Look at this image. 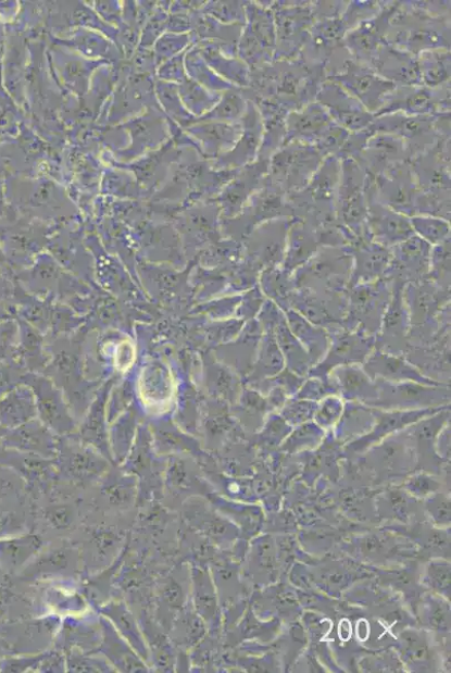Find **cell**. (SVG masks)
Wrapping results in <instances>:
<instances>
[{"label": "cell", "instance_id": "6da1fadb", "mask_svg": "<svg viewBox=\"0 0 451 673\" xmlns=\"http://www.w3.org/2000/svg\"><path fill=\"white\" fill-rule=\"evenodd\" d=\"M325 68L298 60H277L252 71L250 100H268L289 113L315 102L323 86Z\"/></svg>", "mask_w": 451, "mask_h": 673}, {"label": "cell", "instance_id": "7a4b0ae2", "mask_svg": "<svg viewBox=\"0 0 451 673\" xmlns=\"http://www.w3.org/2000/svg\"><path fill=\"white\" fill-rule=\"evenodd\" d=\"M353 256L349 247L327 246L296 270L297 290L338 294L351 281Z\"/></svg>", "mask_w": 451, "mask_h": 673}, {"label": "cell", "instance_id": "3957f363", "mask_svg": "<svg viewBox=\"0 0 451 673\" xmlns=\"http://www.w3.org/2000/svg\"><path fill=\"white\" fill-rule=\"evenodd\" d=\"M324 159L316 147L292 141L270 158L267 178L287 196L299 192L309 185Z\"/></svg>", "mask_w": 451, "mask_h": 673}, {"label": "cell", "instance_id": "277c9868", "mask_svg": "<svg viewBox=\"0 0 451 673\" xmlns=\"http://www.w3.org/2000/svg\"><path fill=\"white\" fill-rule=\"evenodd\" d=\"M328 80L356 98L373 115L384 108L387 97L397 88L396 84L381 78L372 67L354 59L347 60L339 73Z\"/></svg>", "mask_w": 451, "mask_h": 673}, {"label": "cell", "instance_id": "5b68a950", "mask_svg": "<svg viewBox=\"0 0 451 673\" xmlns=\"http://www.w3.org/2000/svg\"><path fill=\"white\" fill-rule=\"evenodd\" d=\"M378 398L372 406L391 410H419L438 408L450 400L447 384L431 386L414 382L390 383L375 381Z\"/></svg>", "mask_w": 451, "mask_h": 673}, {"label": "cell", "instance_id": "8992f818", "mask_svg": "<svg viewBox=\"0 0 451 673\" xmlns=\"http://www.w3.org/2000/svg\"><path fill=\"white\" fill-rule=\"evenodd\" d=\"M392 291L388 282L376 279L353 287L350 295L349 316L344 321L353 331L362 329L374 335L380 329L381 321L391 301Z\"/></svg>", "mask_w": 451, "mask_h": 673}, {"label": "cell", "instance_id": "52a82bcc", "mask_svg": "<svg viewBox=\"0 0 451 673\" xmlns=\"http://www.w3.org/2000/svg\"><path fill=\"white\" fill-rule=\"evenodd\" d=\"M276 29L274 61L298 60L315 25L316 14L312 7H285L273 13Z\"/></svg>", "mask_w": 451, "mask_h": 673}, {"label": "cell", "instance_id": "ba28073f", "mask_svg": "<svg viewBox=\"0 0 451 673\" xmlns=\"http://www.w3.org/2000/svg\"><path fill=\"white\" fill-rule=\"evenodd\" d=\"M375 344V335L362 329L339 332L330 337L326 357L310 370L308 376L327 378L338 366L363 365L374 350Z\"/></svg>", "mask_w": 451, "mask_h": 673}, {"label": "cell", "instance_id": "9c48e42d", "mask_svg": "<svg viewBox=\"0 0 451 673\" xmlns=\"http://www.w3.org/2000/svg\"><path fill=\"white\" fill-rule=\"evenodd\" d=\"M247 16L249 23L241 35L240 54L253 70H256L271 63L276 51L274 15L272 12L252 4L248 7Z\"/></svg>", "mask_w": 451, "mask_h": 673}, {"label": "cell", "instance_id": "30bf717a", "mask_svg": "<svg viewBox=\"0 0 451 673\" xmlns=\"http://www.w3.org/2000/svg\"><path fill=\"white\" fill-rule=\"evenodd\" d=\"M316 100L324 105L333 121L347 132H362L374 122V115L356 98L333 82L323 84Z\"/></svg>", "mask_w": 451, "mask_h": 673}, {"label": "cell", "instance_id": "8fae6325", "mask_svg": "<svg viewBox=\"0 0 451 673\" xmlns=\"http://www.w3.org/2000/svg\"><path fill=\"white\" fill-rule=\"evenodd\" d=\"M291 223L290 219H277L261 224L251 233L248 250L252 266L268 269L284 263Z\"/></svg>", "mask_w": 451, "mask_h": 673}, {"label": "cell", "instance_id": "7c38bea8", "mask_svg": "<svg viewBox=\"0 0 451 673\" xmlns=\"http://www.w3.org/2000/svg\"><path fill=\"white\" fill-rule=\"evenodd\" d=\"M336 126L323 104L311 102L288 115L285 146L299 141L318 148Z\"/></svg>", "mask_w": 451, "mask_h": 673}, {"label": "cell", "instance_id": "4fadbf2b", "mask_svg": "<svg viewBox=\"0 0 451 673\" xmlns=\"http://www.w3.org/2000/svg\"><path fill=\"white\" fill-rule=\"evenodd\" d=\"M363 370L373 381L390 383L414 382L425 385H443L426 376L422 371L408 363L404 359L384 349H375L363 364Z\"/></svg>", "mask_w": 451, "mask_h": 673}, {"label": "cell", "instance_id": "5bb4252c", "mask_svg": "<svg viewBox=\"0 0 451 673\" xmlns=\"http://www.w3.org/2000/svg\"><path fill=\"white\" fill-rule=\"evenodd\" d=\"M268 172V160L258 159L255 162L238 169L233 182L224 190L223 204L228 217H235L248 204L252 196L262 187Z\"/></svg>", "mask_w": 451, "mask_h": 673}, {"label": "cell", "instance_id": "9a60e30c", "mask_svg": "<svg viewBox=\"0 0 451 673\" xmlns=\"http://www.w3.org/2000/svg\"><path fill=\"white\" fill-rule=\"evenodd\" d=\"M367 227L373 241L388 248L414 235L410 219L376 201L368 202Z\"/></svg>", "mask_w": 451, "mask_h": 673}, {"label": "cell", "instance_id": "2e32d148", "mask_svg": "<svg viewBox=\"0 0 451 673\" xmlns=\"http://www.w3.org/2000/svg\"><path fill=\"white\" fill-rule=\"evenodd\" d=\"M350 251L355 261L350 281L352 287L374 282L387 274L392 259L391 248L368 239L354 244Z\"/></svg>", "mask_w": 451, "mask_h": 673}, {"label": "cell", "instance_id": "e0dca14e", "mask_svg": "<svg viewBox=\"0 0 451 673\" xmlns=\"http://www.w3.org/2000/svg\"><path fill=\"white\" fill-rule=\"evenodd\" d=\"M433 246L419 236L413 235L391 248L392 259L388 272L399 271L397 278H423L429 274Z\"/></svg>", "mask_w": 451, "mask_h": 673}, {"label": "cell", "instance_id": "ac0fdd59", "mask_svg": "<svg viewBox=\"0 0 451 673\" xmlns=\"http://www.w3.org/2000/svg\"><path fill=\"white\" fill-rule=\"evenodd\" d=\"M338 385L342 400L365 403L372 407L378 398V388L360 365H346L334 369L330 375Z\"/></svg>", "mask_w": 451, "mask_h": 673}, {"label": "cell", "instance_id": "d6986e66", "mask_svg": "<svg viewBox=\"0 0 451 673\" xmlns=\"http://www.w3.org/2000/svg\"><path fill=\"white\" fill-rule=\"evenodd\" d=\"M321 236L316 228L298 220L292 221L287 239L283 269L292 273L304 265L321 248Z\"/></svg>", "mask_w": 451, "mask_h": 673}, {"label": "cell", "instance_id": "ffe728a7", "mask_svg": "<svg viewBox=\"0 0 451 673\" xmlns=\"http://www.w3.org/2000/svg\"><path fill=\"white\" fill-rule=\"evenodd\" d=\"M284 312L291 333L304 347L312 363L316 366L326 357L330 346V335L324 327L310 323L293 309Z\"/></svg>", "mask_w": 451, "mask_h": 673}, {"label": "cell", "instance_id": "44dd1931", "mask_svg": "<svg viewBox=\"0 0 451 673\" xmlns=\"http://www.w3.org/2000/svg\"><path fill=\"white\" fill-rule=\"evenodd\" d=\"M279 315L273 322L261 325L263 336L256 360L247 379L250 386L271 378L285 370L286 361L279 345H277L273 329V325Z\"/></svg>", "mask_w": 451, "mask_h": 673}, {"label": "cell", "instance_id": "7402d4cb", "mask_svg": "<svg viewBox=\"0 0 451 673\" xmlns=\"http://www.w3.org/2000/svg\"><path fill=\"white\" fill-rule=\"evenodd\" d=\"M273 329L277 345H279L285 358L287 369L302 377L308 375L310 370L314 367V363H312L304 347L291 333L284 311L276 319Z\"/></svg>", "mask_w": 451, "mask_h": 673}, {"label": "cell", "instance_id": "603a6c76", "mask_svg": "<svg viewBox=\"0 0 451 673\" xmlns=\"http://www.w3.org/2000/svg\"><path fill=\"white\" fill-rule=\"evenodd\" d=\"M404 281L396 278V285L392 292L391 301L381 321L380 329L384 331V337L390 339H401L406 337L410 329V310L404 296Z\"/></svg>", "mask_w": 451, "mask_h": 673}, {"label": "cell", "instance_id": "cb8c5ba5", "mask_svg": "<svg viewBox=\"0 0 451 673\" xmlns=\"http://www.w3.org/2000/svg\"><path fill=\"white\" fill-rule=\"evenodd\" d=\"M260 285L263 292L283 311L289 309V303L297 291L290 273L284 269L268 267L261 276Z\"/></svg>", "mask_w": 451, "mask_h": 673}, {"label": "cell", "instance_id": "d4e9b609", "mask_svg": "<svg viewBox=\"0 0 451 673\" xmlns=\"http://www.w3.org/2000/svg\"><path fill=\"white\" fill-rule=\"evenodd\" d=\"M423 83L436 89L449 80L450 60L447 52L427 51L422 53L418 61Z\"/></svg>", "mask_w": 451, "mask_h": 673}, {"label": "cell", "instance_id": "484cf974", "mask_svg": "<svg viewBox=\"0 0 451 673\" xmlns=\"http://www.w3.org/2000/svg\"><path fill=\"white\" fill-rule=\"evenodd\" d=\"M414 233L418 234L431 246L447 240L450 235V225L447 220L430 216H414L410 219Z\"/></svg>", "mask_w": 451, "mask_h": 673}, {"label": "cell", "instance_id": "4316f807", "mask_svg": "<svg viewBox=\"0 0 451 673\" xmlns=\"http://www.w3.org/2000/svg\"><path fill=\"white\" fill-rule=\"evenodd\" d=\"M330 396H339L338 385L331 376L327 378L311 377L302 384L295 397L320 402Z\"/></svg>", "mask_w": 451, "mask_h": 673}, {"label": "cell", "instance_id": "83f0119b", "mask_svg": "<svg viewBox=\"0 0 451 673\" xmlns=\"http://www.w3.org/2000/svg\"><path fill=\"white\" fill-rule=\"evenodd\" d=\"M450 241L449 239L438 244L431 248L430 256V276L439 281L448 278L450 274Z\"/></svg>", "mask_w": 451, "mask_h": 673}, {"label": "cell", "instance_id": "f1b7e54d", "mask_svg": "<svg viewBox=\"0 0 451 673\" xmlns=\"http://www.w3.org/2000/svg\"><path fill=\"white\" fill-rule=\"evenodd\" d=\"M317 408L318 402L298 399L295 397L293 399H288L284 406V415L287 420L297 423L315 415Z\"/></svg>", "mask_w": 451, "mask_h": 673}, {"label": "cell", "instance_id": "f546056e", "mask_svg": "<svg viewBox=\"0 0 451 673\" xmlns=\"http://www.w3.org/2000/svg\"><path fill=\"white\" fill-rule=\"evenodd\" d=\"M341 400L339 396H330L322 400V403L318 404L315 417L323 426H331V424L340 417L343 411Z\"/></svg>", "mask_w": 451, "mask_h": 673}, {"label": "cell", "instance_id": "4dcf8cb0", "mask_svg": "<svg viewBox=\"0 0 451 673\" xmlns=\"http://www.w3.org/2000/svg\"><path fill=\"white\" fill-rule=\"evenodd\" d=\"M17 335L18 333L14 323L5 321L0 325V365L12 357Z\"/></svg>", "mask_w": 451, "mask_h": 673}, {"label": "cell", "instance_id": "1f68e13d", "mask_svg": "<svg viewBox=\"0 0 451 673\" xmlns=\"http://www.w3.org/2000/svg\"><path fill=\"white\" fill-rule=\"evenodd\" d=\"M265 302L266 300L261 294V289L255 288L251 290L245 298L241 297V317H245V321H253L255 315L261 312Z\"/></svg>", "mask_w": 451, "mask_h": 673}, {"label": "cell", "instance_id": "d6a6232c", "mask_svg": "<svg viewBox=\"0 0 451 673\" xmlns=\"http://www.w3.org/2000/svg\"><path fill=\"white\" fill-rule=\"evenodd\" d=\"M10 291L9 283L0 275V300H2Z\"/></svg>", "mask_w": 451, "mask_h": 673}, {"label": "cell", "instance_id": "836d02e7", "mask_svg": "<svg viewBox=\"0 0 451 673\" xmlns=\"http://www.w3.org/2000/svg\"><path fill=\"white\" fill-rule=\"evenodd\" d=\"M5 321H7V313L2 308H0V325H2Z\"/></svg>", "mask_w": 451, "mask_h": 673}, {"label": "cell", "instance_id": "e575fe53", "mask_svg": "<svg viewBox=\"0 0 451 673\" xmlns=\"http://www.w3.org/2000/svg\"><path fill=\"white\" fill-rule=\"evenodd\" d=\"M4 264H5V258L2 254V252H0V266H5Z\"/></svg>", "mask_w": 451, "mask_h": 673}]
</instances>
